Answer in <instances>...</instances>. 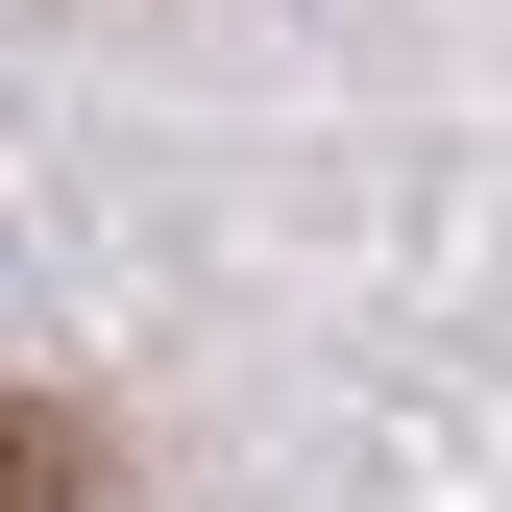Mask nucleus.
<instances>
[{
  "instance_id": "nucleus-1",
  "label": "nucleus",
  "mask_w": 512,
  "mask_h": 512,
  "mask_svg": "<svg viewBox=\"0 0 512 512\" xmlns=\"http://www.w3.org/2000/svg\"><path fill=\"white\" fill-rule=\"evenodd\" d=\"M0 512H98V439L49 415V391H0Z\"/></svg>"
}]
</instances>
